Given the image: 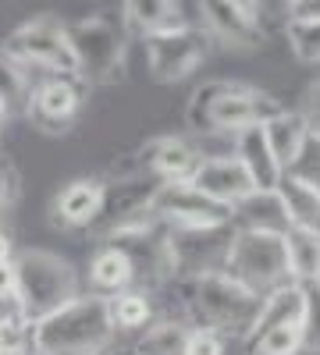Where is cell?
<instances>
[{"label": "cell", "instance_id": "cell-1", "mask_svg": "<svg viewBox=\"0 0 320 355\" xmlns=\"http://www.w3.org/2000/svg\"><path fill=\"white\" fill-rule=\"evenodd\" d=\"M278 110L285 107L271 93H264V89L210 78L192 93L185 121L192 135H239L242 128L271 121Z\"/></svg>", "mask_w": 320, "mask_h": 355}, {"label": "cell", "instance_id": "cell-2", "mask_svg": "<svg viewBox=\"0 0 320 355\" xmlns=\"http://www.w3.org/2000/svg\"><path fill=\"white\" fill-rule=\"evenodd\" d=\"M182 291V309L189 316V327H210L221 338H235L246 345L253 316L260 309V295L246 291L228 274H203V277H182L174 281Z\"/></svg>", "mask_w": 320, "mask_h": 355}, {"label": "cell", "instance_id": "cell-3", "mask_svg": "<svg viewBox=\"0 0 320 355\" xmlns=\"http://www.w3.org/2000/svg\"><path fill=\"white\" fill-rule=\"evenodd\" d=\"M114 338L107 302L93 291L36 320V355H103Z\"/></svg>", "mask_w": 320, "mask_h": 355}, {"label": "cell", "instance_id": "cell-4", "mask_svg": "<svg viewBox=\"0 0 320 355\" xmlns=\"http://www.w3.org/2000/svg\"><path fill=\"white\" fill-rule=\"evenodd\" d=\"M82 295L75 266L50 249H22L15 252V309L28 320H43L53 309Z\"/></svg>", "mask_w": 320, "mask_h": 355}, {"label": "cell", "instance_id": "cell-5", "mask_svg": "<svg viewBox=\"0 0 320 355\" xmlns=\"http://www.w3.org/2000/svg\"><path fill=\"white\" fill-rule=\"evenodd\" d=\"M221 274L239 281L246 291L260 295V299L281 284H292L285 231H235Z\"/></svg>", "mask_w": 320, "mask_h": 355}, {"label": "cell", "instance_id": "cell-6", "mask_svg": "<svg viewBox=\"0 0 320 355\" xmlns=\"http://www.w3.org/2000/svg\"><path fill=\"white\" fill-rule=\"evenodd\" d=\"M68 40H71L82 85H110L121 78L125 53H128L125 25H118L107 15H93V18L68 25Z\"/></svg>", "mask_w": 320, "mask_h": 355}, {"label": "cell", "instance_id": "cell-7", "mask_svg": "<svg viewBox=\"0 0 320 355\" xmlns=\"http://www.w3.org/2000/svg\"><path fill=\"white\" fill-rule=\"evenodd\" d=\"M4 53H11L25 68H43L47 75L78 78V64H75L71 40H68V25L57 21L53 15H40L33 21L18 25L4 43Z\"/></svg>", "mask_w": 320, "mask_h": 355}, {"label": "cell", "instance_id": "cell-8", "mask_svg": "<svg viewBox=\"0 0 320 355\" xmlns=\"http://www.w3.org/2000/svg\"><path fill=\"white\" fill-rule=\"evenodd\" d=\"M231 224L214 227H167V245L174 263V281L182 277H203V274H221L224 259L231 249Z\"/></svg>", "mask_w": 320, "mask_h": 355}, {"label": "cell", "instance_id": "cell-9", "mask_svg": "<svg viewBox=\"0 0 320 355\" xmlns=\"http://www.w3.org/2000/svg\"><path fill=\"white\" fill-rule=\"evenodd\" d=\"M207 46L210 40L192 25H182L174 33H160V36H146V68L157 82H182L207 61Z\"/></svg>", "mask_w": 320, "mask_h": 355}, {"label": "cell", "instance_id": "cell-10", "mask_svg": "<svg viewBox=\"0 0 320 355\" xmlns=\"http://www.w3.org/2000/svg\"><path fill=\"white\" fill-rule=\"evenodd\" d=\"M150 210L167 227H214L231 224V210L214 199H207L192 182H164L153 192Z\"/></svg>", "mask_w": 320, "mask_h": 355}, {"label": "cell", "instance_id": "cell-11", "mask_svg": "<svg viewBox=\"0 0 320 355\" xmlns=\"http://www.w3.org/2000/svg\"><path fill=\"white\" fill-rule=\"evenodd\" d=\"M82 107V82L68 75H47L33 85L25 117L43 132H65Z\"/></svg>", "mask_w": 320, "mask_h": 355}, {"label": "cell", "instance_id": "cell-12", "mask_svg": "<svg viewBox=\"0 0 320 355\" xmlns=\"http://www.w3.org/2000/svg\"><path fill=\"white\" fill-rule=\"evenodd\" d=\"M189 182H192L203 196H207V199L228 206V210H231L235 202H242L246 196L256 192L253 182H249V174H246V167H242L239 157H235V150L224 153V157H203Z\"/></svg>", "mask_w": 320, "mask_h": 355}, {"label": "cell", "instance_id": "cell-13", "mask_svg": "<svg viewBox=\"0 0 320 355\" xmlns=\"http://www.w3.org/2000/svg\"><path fill=\"white\" fill-rule=\"evenodd\" d=\"M103 199H107L103 178H75L53 196L50 214L61 227H93L103 210Z\"/></svg>", "mask_w": 320, "mask_h": 355}, {"label": "cell", "instance_id": "cell-14", "mask_svg": "<svg viewBox=\"0 0 320 355\" xmlns=\"http://www.w3.org/2000/svg\"><path fill=\"white\" fill-rule=\"evenodd\" d=\"M199 33L207 40H217L224 46H253L260 43V25L242 15L239 8L224 4V0H199Z\"/></svg>", "mask_w": 320, "mask_h": 355}, {"label": "cell", "instance_id": "cell-15", "mask_svg": "<svg viewBox=\"0 0 320 355\" xmlns=\"http://www.w3.org/2000/svg\"><path fill=\"white\" fill-rule=\"evenodd\" d=\"M235 157H239V164L246 167V174H249V182H253L256 192H274V189H278V182H281L285 171H281V164L274 160V153H271V146H267L264 128H260V125L242 128V132L235 135Z\"/></svg>", "mask_w": 320, "mask_h": 355}, {"label": "cell", "instance_id": "cell-16", "mask_svg": "<svg viewBox=\"0 0 320 355\" xmlns=\"http://www.w3.org/2000/svg\"><path fill=\"white\" fill-rule=\"evenodd\" d=\"M85 281H90V291L100 295V299H110V295H118V291H125V288H135L132 259L125 256V249L103 242V245L90 256Z\"/></svg>", "mask_w": 320, "mask_h": 355}, {"label": "cell", "instance_id": "cell-17", "mask_svg": "<svg viewBox=\"0 0 320 355\" xmlns=\"http://www.w3.org/2000/svg\"><path fill=\"white\" fill-rule=\"evenodd\" d=\"M281 210H285V220L288 227H310V231H320V189L310 185L306 178L285 171L281 182L274 189Z\"/></svg>", "mask_w": 320, "mask_h": 355}, {"label": "cell", "instance_id": "cell-18", "mask_svg": "<svg viewBox=\"0 0 320 355\" xmlns=\"http://www.w3.org/2000/svg\"><path fill=\"white\" fill-rule=\"evenodd\" d=\"M260 128H264V139H267V146H271L274 160L281 164V171H292L296 160H299L303 150H306V142H310V132H306L303 114L285 107V110H278L271 121H264Z\"/></svg>", "mask_w": 320, "mask_h": 355}, {"label": "cell", "instance_id": "cell-19", "mask_svg": "<svg viewBox=\"0 0 320 355\" xmlns=\"http://www.w3.org/2000/svg\"><path fill=\"white\" fill-rule=\"evenodd\" d=\"M303 309H306V284H281L274 291H267L260 299V309L253 316V327H249V338L246 345L267 327H278V323H303Z\"/></svg>", "mask_w": 320, "mask_h": 355}, {"label": "cell", "instance_id": "cell-20", "mask_svg": "<svg viewBox=\"0 0 320 355\" xmlns=\"http://www.w3.org/2000/svg\"><path fill=\"white\" fill-rule=\"evenodd\" d=\"M125 25L146 40V36L174 33V28H182L189 21L182 15L178 0H125Z\"/></svg>", "mask_w": 320, "mask_h": 355}, {"label": "cell", "instance_id": "cell-21", "mask_svg": "<svg viewBox=\"0 0 320 355\" xmlns=\"http://www.w3.org/2000/svg\"><path fill=\"white\" fill-rule=\"evenodd\" d=\"M231 227L235 231H288V220L274 192H253L231 206Z\"/></svg>", "mask_w": 320, "mask_h": 355}, {"label": "cell", "instance_id": "cell-22", "mask_svg": "<svg viewBox=\"0 0 320 355\" xmlns=\"http://www.w3.org/2000/svg\"><path fill=\"white\" fill-rule=\"evenodd\" d=\"M103 302H107V316H110L114 334H135V331H146L153 323L150 291H142V288H125V291L110 295Z\"/></svg>", "mask_w": 320, "mask_h": 355}, {"label": "cell", "instance_id": "cell-23", "mask_svg": "<svg viewBox=\"0 0 320 355\" xmlns=\"http://www.w3.org/2000/svg\"><path fill=\"white\" fill-rule=\"evenodd\" d=\"M288 270L296 284H320V231L288 227L285 231Z\"/></svg>", "mask_w": 320, "mask_h": 355}, {"label": "cell", "instance_id": "cell-24", "mask_svg": "<svg viewBox=\"0 0 320 355\" xmlns=\"http://www.w3.org/2000/svg\"><path fill=\"white\" fill-rule=\"evenodd\" d=\"M28 96H33V78H28V68L18 64L11 53L0 50V114H4V117H25Z\"/></svg>", "mask_w": 320, "mask_h": 355}, {"label": "cell", "instance_id": "cell-25", "mask_svg": "<svg viewBox=\"0 0 320 355\" xmlns=\"http://www.w3.org/2000/svg\"><path fill=\"white\" fill-rule=\"evenodd\" d=\"M0 355H36V323L15 306H0Z\"/></svg>", "mask_w": 320, "mask_h": 355}, {"label": "cell", "instance_id": "cell-26", "mask_svg": "<svg viewBox=\"0 0 320 355\" xmlns=\"http://www.w3.org/2000/svg\"><path fill=\"white\" fill-rule=\"evenodd\" d=\"M189 323L182 320H153L146 331H139L132 355H182Z\"/></svg>", "mask_w": 320, "mask_h": 355}, {"label": "cell", "instance_id": "cell-27", "mask_svg": "<svg viewBox=\"0 0 320 355\" xmlns=\"http://www.w3.org/2000/svg\"><path fill=\"white\" fill-rule=\"evenodd\" d=\"M253 355H303L306 341H303V323H278V327L260 331L249 341Z\"/></svg>", "mask_w": 320, "mask_h": 355}, {"label": "cell", "instance_id": "cell-28", "mask_svg": "<svg viewBox=\"0 0 320 355\" xmlns=\"http://www.w3.org/2000/svg\"><path fill=\"white\" fill-rule=\"evenodd\" d=\"M285 40L306 64H320V21H285Z\"/></svg>", "mask_w": 320, "mask_h": 355}, {"label": "cell", "instance_id": "cell-29", "mask_svg": "<svg viewBox=\"0 0 320 355\" xmlns=\"http://www.w3.org/2000/svg\"><path fill=\"white\" fill-rule=\"evenodd\" d=\"M303 341H306V352H310V355H320V284H306Z\"/></svg>", "mask_w": 320, "mask_h": 355}, {"label": "cell", "instance_id": "cell-30", "mask_svg": "<svg viewBox=\"0 0 320 355\" xmlns=\"http://www.w3.org/2000/svg\"><path fill=\"white\" fill-rule=\"evenodd\" d=\"M228 352V338H221L210 327H189L185 331V345L182 355H224Z\"/></svg>", "mask_w": 320, "mask_h": 355}, {"label": "cell", "instance_id": "cell-31", "mask_svg": "<svg viewBox=\"0 0 320 355\" xmlns=\"http://www.w3.org/2000/svg\"><path fill=\"white\" fill-rule=\"evenodd\" d=\"M18 199V171L8 157H0V220Z\"/></svg>", "mask_w": 320, "mask_h": 355}, {"label": "cell", "instance_id": "cell-32", "mask_svg": "<svg viewBox=\"0 0 320 355\" xmlns=\"http://www.w3.org/2000/svg\"><path fill=\"white\" fill-rule=\"evenodd\" d=\"M292 174L306 178L310 185H317V189H320V142H317V139H310V142H306V150H303V157L296 160Z\"/></svg>", "mask_w": 320, "mask_h": 355}, {"label": "cell", "instance_id": "cell-33", "mask_svg": "<svg viewBox=\"0 0 320 355\" xmlns=\"http://www.w3.org/2000/svg\"><path fill=\"white\" fill-rule=\"evenodd\" d=\"M299 114H303V121H306L310 139H317V142H320V82H317V85H310V93H306V100H303Z\"/></svg>", "mask_w": 320, "mask_h": 355}, {"label": "cell", "instance_id": "cell-34", "mask_svg": "<svg viewBox=\"0 0 320 355\" xmlns=\"http://www.w3.org/2000/svg\"><path fill=\"white\" fill-rule=\"evenodd\" d=\"M285 21H320V0H288Z\"/></svg>", "mask_w": 320, "mask_h": 355}, {"label": "cell", "instance_id": "cell-35", "mask_svg": "<svg viewBox=\"0 0 320 355\" xmlns=\"http://www.w3.org/2000/svg\"><path fill=\"white\" fill-rule=\"evenodd\" d=\"M0 306H15V259L0 263Z\"/></svg>", "mask_w": 320, "mask_h": 355}, {"label": "cell", "instance_id": "cell-36", "mask_svg": "<svg viewBox=\"0 0 320 355\" xmlns=\"http://www.w3.org/2000/svg\"><path fill=\"white\" fill-rule=\"evenodd\" d=\"M15 259V242H11V234L0 227V263H11Z\"/></svg>", "mask_w": 320, "mask_h": 355}, {"label": "cell", "instance_id": "cell-37", "mask_svg": "<svg viewBox=\"0 0 320 355\" xmlns=\"http://www.w3.org/2000/svg\"><path fill=\"white\" fill-rule=\"evenodd\" d=\"M224 4H231V8H239L242 15H249V18L256 21V0H224Z\"/></svg>", "mask_w": 320, "mask_h": 355}, {"label": "cell", "instance_id": "cell-38", "mask_svg": "<svg viewBox=\"0 0 320 355\" xmlns=\"http://www.w3.org/2000/svg\"><path fill=\"white\" fill-rule=\"evenodd\" d=\"M4 125H8V117L0 114V142H4Z\"/></svg>", "mask_w": 320, "mask_h": 355}]
</instances>
